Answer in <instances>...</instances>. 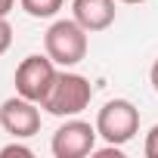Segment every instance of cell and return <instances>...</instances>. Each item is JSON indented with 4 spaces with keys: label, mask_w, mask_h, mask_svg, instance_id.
Listing matches in <instances>:
<instances>
[{
    "label": "cell",
    "mask_w": 158,
    "mask_h": 158,
    "mask_svg": "<svg viewBox=\"0 0 158 158\" xmlns=\"http://www.w3.org/2000/svg\"><path fill=\"white\" fill-rule=\"evenodd\" d=\"M90 99H93V87L87 77L74 74V71H62L56 77L50 96L40 102V109L53 118H74L90 106Z\"/></svg>",
    "instance_id": "cell-1"
},
{
    "label": "cell",
    "mask_w": 158,
    "mask_h": 158,
    "mask_svg": "<svg viewBox=\"0 0 158 158\" xmlns=\"http://www.w3.org/2000/svg\"><path fill=\"white\" fill-rule=\"evenodd\" d=\"M87 34L90 31L84 25H77L74 19H59V22H53L47 28L44 50L56 65L71 68L77 62H84V56H87Z\"/></svg>",
    "instance_id": "cell-2"
},
{
    "label": "cell",
    "mask_w": 158,
    "mask_h": 158,
    "mask_svg": "<svg viewBox=\"0 0 158 158\" xmlns=\"http://www.w3.org/2000/svg\"><path fill=\"white\" fill-rule=\"evenodd\" d=\"M96 130L109 146H124L139 130V109L130 99H109L96 115Z\"/></svg>",
    "instance_id": "cell-3"
},
{
    "label": "cell",
    "mask_w": 158,
    "mask_h": 158,
    "mask_svg": "<svg viewBox=\"0 0 158 158\" xmlns=\"http://www.w3.org/2000/svg\"><path fill=\"white\" fill-rule=\"evenodd\" d=\"M56 77H59V71H56V62L50 56H37V53L25 56L16 68V93L40 106L50 96Z\"/></svg>",
    "instance_id": "cell-4"
},
{
    "label": "cell",
    "mask_w": 158,
    "mask_h": 158,
    "mask_svg": "<svg viewBox=\"0 0 158 158\" xmlns=\"http://www.w3.org/2000/svg\"><path fill=\"white\" fill-rule=\"evenodd\" d=\"M96 136L99 130L90 124V121H81V118H68L56 133H53V155L56 158H84L96 149Z\"/></svg>",
    "instance_id": "cell-5"
},
{
    "label": "cell",
    "mask_w": 158,
    "mask_h": 158,
    "mask_svg": "<svg viewBox=\"0 0 158 158\" xmlns=\"http://www.w3.org/2000/svg\"><path fill=\"white\" fill-rule=\"evenodd\" d=\"M0 124L16 139H28L40 130V109H37V102H31L25 96H10L0 106Z\"/></svg>",
    "instance_id": "cell-6"
},
{
    "label": "cell",
    "mask_w": 158,
    "mask_h": 158,
    "mask_svg": "<svg viewBox=\"0 0 158 158\" xmlns=\"http://www.w3.org/2000/svg\"><path fill=\"white\" fill-rule=\"evenodd\" d=\"M71 16L87 31H106L115 22V0H71Z\"/></svg>",
    "instance_id": "cell-7"
},
{
    "label": "cell",
    "mask_w": 158,
    "mask_h": 158,
    "mask_svg": "<svg viewBox=\"0 0 158 158\" xmlns=\"http://www.w3.org/2000/svg\"><path fill=\"white\" fill-rule=\"evenodd\" d=\"M62 3H65V0H19V6H22L28 16H34V19H50V16H56V13L62 10Z\"/></svg>",
    "instance_id": "cell-8"
},
{
    "label": "cell",
    "mask_w": 158,
    "mask_h": 158,
    "mask_svg": "<svg viewBox=\"0 0 158 158\" xmlns=\"http://www.w3.org/2000/svg\"><path fill=\"white\" fill-rule=\"evenodd\" d=\"M13 47V25L6 22V16H0V56Z\"/></svg>",
    "instance_id": "cell-9"
},
{
    "label": "cell",
    "mask_w": 158,
    "mask_h": 158,
    "mask_svg": "<svg viewBox=\"0 0 158 158\" xmlns=\"http://www.w3.org/2000/svg\"><path fill=\"white\" fill-rule=\"evenodd\" d=\"M13 155H19V158H31L34 152H31L28 146H22V143H10V146L0 149V158H13Z\"/></svg>",
    "instance_id": "cell-10"
},
{
    "label": "cell",
    "mask_w": 158,
    "mask_h": 158,
    "mask_svg": "<svg viewBox=\"0 0 158 158\" xmlns=\"http://www.w3.org/2000/svg\"><path fill=\"white\" fill-rule=\"evenodd\" d=\"M143 152H146V158H158V124L146 133V146H143Z\"/></svg>",
    "instance_id": "cell-11"
},
{
    "label": "cell",
    "mask_w": 158,
    "mask_h": 158,
    "mask_svg": "<svg viewBox=\"0 0 158 158\" xmlns=\"http://www.w3.org/2000/svg\"><path fill=\"white\" fill-rule=\"evenodd\" d=\"M13 6H16V0H0V16H10Z\"/></svg>",
    "instance_id": "cell-12"
},
{
    "label": "cell",
    "mask_w": 158,
    "mask_h": 158,
    "mask_svg": "<svg viewBox=\"0 0 158 158\" xmlns=\"http://www.w3.org/2000/svg\"><path fill=\"white\" fill-rule=\"evenodd\" d=\"M149 81H152V87H155V93H158V59H155V65H152V71H149Z\"/></svg>",
    "instance_id": "cell-13"
},
{
    "label": "cell",
    "mask_w": 158,
    "mask_h": 158,
    "mask_svg": "<svg viewBox=\"0 0 158 158\" xmlns=\"http://www.w3.org/2000/svg\"><path fill=\"white\" fill-rule=\"evenodd\" d=\"M121 3H143V0H121Z\"/></svg>",
    "instance_id": "cell-14"
}]
</instances>
